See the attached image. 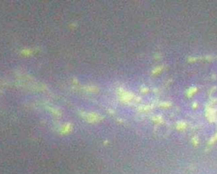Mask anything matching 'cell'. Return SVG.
<instances>
[{"mask_svg": "<svg viewBox=\"0 0 217 174\" xmlns=\"http://www.w3.org/2000/svg\"><path fill=\"white\" fill-rule=\"evenodd\" d=\"M84 117L89 122H97L100 119V116L96 113H87L84 115Z\"/></svg>", "mask_w": 217, "mask_h": 174, "instance_id": "1", "label": "cell"}]
</instances>
